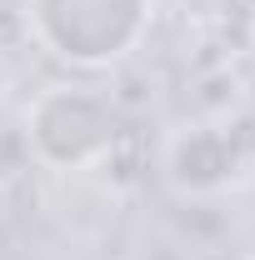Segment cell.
Masks as SVG:
<instances>
[{"label": "cell", "instance_id": "cell-1", "mask_svg": "<svg viewBox=\"0 0 255 260\" xmlns=\"http://www.w3.org/2000/svg\"><path fill=\"white\" fill-rule=\"evenodd\" d=\"M35 40L65 65L100 70L140 45L150 0H25Z\"/></svg>", "mask_w": 255, "mask_h": 260}, {"label": "cell", "instance_id": "cell-2", "mask_svg": "<svg viewBox=\"0 0 255 260\" xmlns=\"http://www.w3.org/2000/svg\"><path fill=\"white\" fill-rule=\"evenodd\" d=\"M25 140L30 155L50 170H80V165L110 155L115 145V110L95 90L50 85L25 110Z\"/></svg>", "mask_w": 255, "mask_h": 260}, {"label": "cell", "instance_id": "cell-3", "mask_svg": "<svg viewBox=\"0 0 255 260\" xmlns=\"http://www.w3.org/2000/svg\"><path fill=\"white\" fill-rule=\"evenodd\" d=\"M245 125L230 120H205V125H185L170 135L165 145V180L180 195H220L245 180L255 150L245 145Z\"/></svg>", "mask_w": 255, "mask_h": 260}, {"label": "cell", "instance_id": "cell-4", "mask_svg": "<svg viewBox=\"0 0 255 260\" xmlns=\"http://www.w3.org/2000/svg\"><path fill=\"white\" fill-rule=\"evenodd\" d=\"M250 260H255V255H250Z\"/></svg>", "mask_w": 255, "mask_h": 260}]
</instances>
